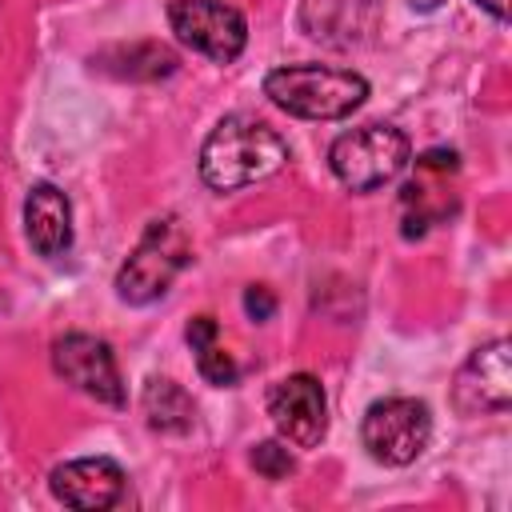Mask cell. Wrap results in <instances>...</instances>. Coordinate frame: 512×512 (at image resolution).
I'll list each match as a JSON object with an SVG mask.
<instances>
[{
  "label": "cell",
  "mask_w": 512,
  "mask_h": 512,
  "mask_svg": "<svg viewBox=\"0 0 512 512\" xmlns=\"http://www.w3.org/2000/svg\"><path fill=\"white\" fill-rule=\"evenodd\" d=\"M300 20L312 40H332V32H348L344 40H352L356 36V0H308Z\"/></svg>",
  "instance_id": "16"
},
{
  "label": "cell",
  "mask_w": 512,
  "mask_h": 512,
  "mask_svg": "<svg viewBox=\"0 0 512 512\" xmlns=\"http://www.w3.org/2000/svg\"><path fill=\"white\" fill-rule=\"evenodd\" d=\"M456 404L460 412H504L512 404V364H508V340L480 344L460 376H456Z\"/></svg>",
  "instance_id": "11"
},
{
  "label": "cell",
  "mask_w": 512,
  "mask_h": 512,
  "mask_svg": "<svg viewBox=\"0 0 512 512\" xmlns=\"http://www.w3.org/2000/svg\"><path fill=\"white\" fill-rule=\"evenodd\" d=\"M412 160V144L392 124H360L332 140L328 168L352 192H376L392 184Z\"/></svg>",
  "instance_id": "4"
},
{
  "label": "cell",
  "mask_w": 512,
  "mask_h": 512,
  "mask_svg": "<svg viewBox=\"0 0 512 512\" xmlns=\"http://www.w3.org/2000/svg\"><path fill=\"white\" fill-rule=\"evenodd\" d=\"M140 408H144V416H148V424L156 432H188L192 428V416H196L192 396L176 380H168V376H152L144 384Z\"/></svg>",
  "instance_id": "14"
},
{
  "label": "cell",
  "mask_w": 512,
  "mask_h": 512,
  "mask_svg": "<svg viewBox=\"0 0 512 512\" xmlns=\"http://www.w3.org/2000/svg\"><path fill=\"white\" fill-rule=\"evenodd\" d=\"M268 416L284 444L292 448H316L328 432V400L316 376L296 372L272 384L268 392Z\"/></svg>",
  "instance_id": "9"
},
{
  "label": "cell",
  "mask_w": 512,
  "mask_h": 512,
  "mask_svg": "<svg viewBox=\"0 0 512 512\" xmlns=\"http://www.w3.org/2000/svg\"><path fill=\"white\" fill-rule=\"evenodd\" d=\"M188 260H192V244L184 224L176 216H156L128 252V260L120 264L116 296L124 304H152L172 288V280L184 272Z\"/></svg>",
  "instance_id": "3"
},
{
  "label": "cell",
  "mask_w": 512,
  "mask_h": 512,
  "mask_svg": "<svg viewBox=\"0 0 512 512\" xmlns=\"http://www.w3.org/2000/svg\"><path fill=\"white\" fill-rule=\"evenodd\" d=\"M408 4H412L416 12H436V8L444 4V0H408Z\"/></svg>",
  "instance_id": "20"
},
{
  "label": "cell",
  "mask_w": 512,
  "mask_h": 512,
  "mask_svg": "<svg viewBox=\"0 0 512 512\" xmlns=\"http://www.w3.org/2000/svg\"><path fill=\"white\" fill-rule=\"evenodd\" d=\"M428 436H432L428 404L412 400V396L376 400L360 420V440H364L368 456L380 464H392V468L412 464L428 448Z\"/></svg>",
  "instance_id": "5"
},
{
  "label": "cell",
  "mask_w": 512,
  "mask_h": 512,
  "mask_svg": "<svg viewBox=\"0 0 512 512\" xmlns=\"http://www.w3.org/2000/svg\"><path fill=\"white\" fill-rule=\"evenodd\" d=\"M244 312H248L252 320H268V316L276 312V296H272L264 284H252V288L244 292Z\"/></svg>",
  "instance_id": "18"
},
{
  "label": "cell",
  "mask_w": 512,
  "mask_h": 512,
  "mask_svg": "<svg viewBox=\"0 0 512 512\" xmlns=\"http://www.w3.org/2000/svg\"><path fill=\"white\" fill-rule=\"evenodd\" d=\"M456 152L452 148H432L416 160V176L400 192V212H404V236H424L432 224L448 220L460 204L456 196Z\"/></svg>",
  "instance_id": "7"
},
{
  "label": "cell",
  "mask_w": 512,
  "mask_h": 512,
  "mask_svg": "<svg viewBox=\"0 0 512 512\" xmlns=\"http://www.w3.org/2000/svg\"><path fill=\"white\" fill-rule=\"evenodd\" d=\"M264 96L288 116L344 120L368 100V80L352 68L328 64H284L264 76Z\"/></svg>",
  "instance_id": "2"
},
{
  "label": "cell",
  "mask_w": 512,
  "mask_h": 512,
  "mask_svg": "<svg viewBox=\"0 0 512 512\" xmlns=\"http://www.w3.org/2000/svg\"><path fill=\"white\" fill-rule=\"evenodd\" d=\"M476 4H480L488 16H496V20H504V16H508V0H476Z\"/></svg>",
  "instance_id": "19"
},
{
  "label": "cell",
  "mask_w": 512,
  "mask_h": 512,
  "mask_svg": "<svg viewBox=\"0 0 512 512\" xmlns=\"http://www.w3.org/2000/svg\"><path fill=\"white\" fill-rule=\"evenodd\" d=\"M124 480H128L124 468L108 456H80V460L52 468V476H48L52 496L80 512H104V508L120 504Z\"/></svg>",
  "instance_id": "10"
},
{
  "label": "cell",
  "mask_w": 512,
  "mask_h": 512,
  "mask_svg": "<svg viewBox=\"0 0 512 512\" xmlns=\"http://www.w3.org/2000/svg\"><path fill=\"white\" fill-rule=\"evenodd\" d=\"M100 72H112L120 80H164L176 72V52L160 40H136V44H116L100 56H92Z\"/></svg>",
  "instance_id": "13"
},
{
  "label": "cell",
  "mask_w": 512,
  "mask_h": 512,
  "mask_svg": "<svg viewBox=\"0 0 512 512\" xmlns=\"http://www.w3.org/2000/svg\"><path fill=\"white\" fill-rule=\"evenodd\" d=\"M252 468H256L264 480H284V476H292L296 460H292V452H288L284 440H264V444L252 448Z\"/></svg>",
  "instance_id": "17"
},
{
  "label": "cell",
  "mask_w": 512,
  "mask_h": 512,
  "mask_svg": "<svg viewBox=\"0 0 512 512\" xmlns=\"http://www.w3.org/2000/svg\"><path fill=\"white\" fill-rule=\"evenodd\" d=\"M184 336H188V344H192V352H196L200 376H204L208 384H216V388H232L236 376H240V368H236V360L224 352L216 320H212V316H196Z\"/></svg>",
  "instance_id": "15"
},
{
  "label": "cell",
  "mask_w": 512,
  "mask_h": 512,
  "mask_svg": "<svg viewBox=\"0 0 512 512\" xmlns=\"http://www.w3.org/2000/svg\"><path fill=\"white\" fill-rule=\"evenodd\" d=\"M24 236L36 256L56 260L72 248V204L56 184H32L24 200Z\"/></svg>",
  "instance_id": "12"
},
{
  "label": "cell",
  "mask_w": 512,
  "mask_h": 512,
  "mask_svg": "<svg viewBox=\"0 0 512 512\" xmlns=\"http://www.w3.org/2000/svg\"><path fill=\"white\" fill-rule=\"evenodd\" d=\"M168 24H172L180 44H188L192 52H200L216 64L236 60L248 44L244 16L224 0H172L168 4Z\"/></svg>",
  "instance_id": "6"
},
{
  "label": "cell",
  "mask_w": 512,
  "mask_h": 512,
  "mask_svg": "<svg viewBox=\"0 0 512 512\" xmlns=\"http://www.w3.org/2000/svg\"><path fill=\"white\" fill-rule=\"evenodd\" d=\"M52 368L56 376H64L76 392L100 400V404H112V408H124V384H120V368H116V356L104 340L88 336V332H68L52 344Z\"/></svg>",
  "instance_id": "8"
},
{
  "label": "cell",
  "mask_w": 512,
  "mask_h": 512,
  "mask_svg": "<svg viewBox=\"0 0 512 512\" xmlns=\"http://www.w3.org/2000/svg\"><path fill=\"white\" fill-rule=\"evenodd\" d=\"M284 164H288L284 136L248 112L224 116L200 144V180L212 192H236L260 184L276 176Z\"/></svg>",
  "instance_id": "1"
}]
</instances>
